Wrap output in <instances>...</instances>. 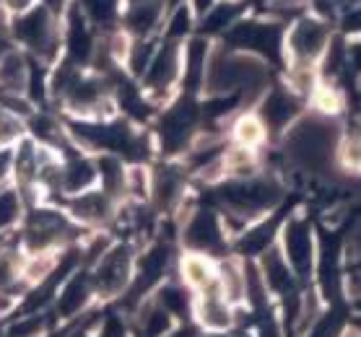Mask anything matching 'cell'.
I'll return each instance as SVG.
<instances>
[{
    "label": "cell",
    "mask_w": 361,
    "mask_h": 337,
    "mask_svg": "<svg viewBox=\"0 0 361 337\" xmlns=\"http://www.w3.org/2000/svg\"><path fill=\"white\" fill-rule=\"evenodd\" d=\"M257 270L263 275L265 286L271 291V296H279V298H283V301L296 296V275H294V270L288 267L286 257L281 255V249H276V247L265 249Z\"/></svg>",
    "instance_id": "8"
},
{
    "label": "cell",
    "mask_w": 361,
    "mask_h": 337,
    "mask_svg": "<svg viewBox=\"0 0 361 337\" xmlns=\"http://www.w3.org/2000/svg\"><path fill=\"white\" fill-rule=\"evenodd\" d=\"M3 55H6V42L0 39V58H3Z\"/></svg>",
    "instance_id": "37"
},
{
    "label": "cell",
    "mask_w": 361,
    "mask_h": 337,
    "mask_svg": "<svg viewBox=\"0 0 361 337\" xmlns=\"http://www.w3.org/2000/svg\"><path fill=\"white\" fill-rule=\"evenodd\" d=\"M68 50H71V60H83L91 55V37L86 32V21L81 18L78 11L71 13V29H68Z\"/></svg>",
    "instance_id": "22"
},
{
    "label": "cell",
    "mask_w": 361,
    "mask_h": 337,
    "mask_svg": "<svg viewBox=\"0 0 361 337\" xmlns=\"http://www.w3.org/2000/svg\"><path fill=\"white\" fill-rule=\"evenodd\" d=\"M13 32L29 50L39 55H49L52 50V26H49V16L44 8H34L24 18H18Z\"/></svg>",
    "instance_id": "9"
},
{
    "label": "cell",
    "mask_w": 361,
    "mask_h": 337,
    "mask_svg": "<svg viewBox=\"0 0 361 337\" xmlns=\"http://www.w3.org/2000/svg\"><path fill=\"white\" fill-rule=\"evenodd\" d=\"M99 172L104 177V189H107V198H115L123 189H128V172L123 169V164L115 156H104L99 161Z\"/></svg>",
    "instance_id": "23"
},
{
    "label": "cell",
    "mask_w": 361,
    "mask_h": 337,
    "mask_svg": "<svg viewBox=\"0 0 361 337\" xmlns=\"http://www.w3.org/2000/svg\"><path fill=\"white\" fill-rule=\"evenodd\" d=\"M26 86H29V70H26L24 58L16 52H6L0 58V89H3V94L21 96Z\"/></svg>",
    "instance_id": "16"
},
{
    "label": "cell",
    "mask_w": 361,
    "mask_h": 337,
    "mask_svg": "<svg viewBox=\"0 0 361 337\" xmlns=\"http://www.w3.org/2000/svg\"><path fill=\"white\" fill-rule=\"evenodd\" d=\"M130 270H133L130 249L125 247V244L112 247L99 257L97 270L91 275V286H94V291L102 298L120 296L130 286Z\"/></svg>",
    "instance_id": "2"
},
{
    "label": "cell",
    "mask_w": 361,
    "mask_h": 337,
    "mask_svg": "<svg viewBox=\"0 0 361 337\" xmlns=\"http://www.w3.org/2000/svg\"><path fill=\"white\" fill-rule=\"evenodd\" d=\"M182 278H185V286L190 291H203V288L214 286L219 275H216L214 265L205 260V255H190L182 260Z\"/></svg>",
    "instance_id": "18"
},
{
    "label": "cell",
    "mask_w": 361,
    "mask_h": 337,
    "mask_svg": "<svg viewBox=\"0 0 361 337\" xmlns=\"http://www.w3.org/2000/svg\"><path fill=\"white\" fill-rule=\"evenodd\" d=\"M164 337H195V329H190L182 324V327H172Z\"/></svg>",
    "instance_id": "33"
},
{
    "label": "cell",
    "mask_w": 361,
    "mask_h": 337,
    "mask_svg": "<svg viewBox=\"0 0 361 337\" xmlns=\"http://www.w3.org/2000/svg\"><path fill=\"white\" fill-rule=\"evenodd\" d=\"M231 16H234V8L231 6H221V8H214V13L205 18V29L208 32H221L224 26L229 24Z\"/></svg>",
    "instance_id": "29"
},
{
    "label": "cell",
    "mask_w": 361,
    "mask_h": 337,
    "mask_svg": "<svg viewBox=\"0 0 361 337\" xmlns=\"http://www.w3.org/2000/svg\"><path fill=\"white\" fill-rule=\"evenodd\" d=\"M94 179H97V169L83 156H71V161L60 169V187L71 195H81Z\"/></svg>",
    "instance_id": "17"
},
{
    "label": "cell",
    "mask_w": 361,
    "mask_h": 337,
    "mask_svg": "<svg viewBox=\"0 0 361 337\" xmlns=\"http://www.w3.org/2000/svg\"><path fill=\"white\" fill-rule=\"evenodd\" d=\"M273 231H276V226H273L271 221L260 223V226H252V231L242 239L239 249L247 252V255H263L265 249L273 244Z\"/></svg>",
    "instance_id": "24"
},
{
    "label": "cell",
    "mask_w": 361,
    "mask_h": 337,
    "mask_svg": "<svg viewBox=\"0 0 361 337\" xmlns=\"http://www.w3.org/2000/svg\"><path fill=\"white\" fill-rule=\"evenodd\" d=\"M325 44H328V32L314 21H302L291 34V52L299 65H310L314 58H320Z\"/></svg>",
    "instance_id": "10"
},
{
    "label": "cell",
    "mask_w": 361,
    "mask_h": 337,
    "mask_svg": "<svg viewBox=\"0 0 361 337\" xmlns=\"http://www.w3.org/2000/svg\"><path fill=\"white\" fill-rule=\"evenodd\" d=\"M197 122V107L192 104L190 96L180 99L174 104L159 122V135H161V143L169 153H177L190 143L192 138V130H195Z\"/></svg>",
    "instance_id": "5"
},
{
    "label": "cell",
    "mask_w": 361,
    "mask_h": 337,
    "mask_svg": "<svg viewBox=\"0 0 361 337\" xmlns=\"http://www.w3.org/2000/svg\"><path fill=\"white\" fill-rule=\"evenodd\" d=\"M345 26H348V29H353V32H361V13L345 18Z\"/></svg>",
    "instance_id": "34"
},
{
    "label": "cell",
    "mask_w": 361,
    "mask_h": 337,
    "mask_svg": "<svg viewBox=\"0 0 361 337\" xmlns=\"http://www.w3.org/2000/svg\"><path fill=\"white\" fill-rule=\"evenodd\" d=\"M231 42L239 44V47H245V50L276 55V29L273 26H260V24L237 26L234 34H231Z\"/></svg>",
    "instance_id": "15"
},
{
    "label": "cell",
    "mask_w": 361,
    "mask_h": 337,
    "mask_svg": "<svg viewBox=\"0 0 361 337\" xmlns=\"http://www.w3.org/2000/svg\"><path fill=\"white\" fill-rule=\"evenodd\" d=\"M234 132H237L239 146H245V148H252V146H257V143L263 140L265 127H263V122H260V117L247 115V117H242V120L237 122Z\"/></svg>",
    "instance_id": "26"
},
{
    "label": "cell",
    "mask_w": 361,
    "mask_h": 337,
    "mask_svg": "<svg viewBox=\"0 0 361 337\" xmlns=\"http://www.w3.org/2000/svg\"><path fill=\"white\" fill-rule=\"evenodd\" d=\"M18 132H21V125H18L16 120L6 112V109H3V112H0V143H8V140H13Z\"/></svg>",
    "instance_id": "30"
},
{
    "label": "cell",
    "mask_w": 361,
    "mask_h": 337,
    "mask_svg": "<svg viewBox=\"0 0 361 337\" xmlns=\"http://www.w3.org/2000/svg\"><path fill=\"white\" fill-rule=\"evenodd\" d=\"M83 6H86V13L94 21H109L115 13L117 0H83Z\"/></svg>",
    "instance_id": "27"
},
{
    "label": "cell",
    "mask_w": 361,
    "mask_h": 337,
    "mask_svg": "<svg viewBox=\"0 0 361 337\" xmlns=\"http://www.w3.org/2000/svg\"><path fill=\"white\" fill-rule=\"evenodd\" d=\"M345 335V314L341 306H330L317 314V319L307 327L302 337H343Z\"/></svg>",
    "instance_id": "20"
},
{
    "label": "cell",
    "mask_w": 361,
    "mask_h": 337,
    "mask_svg": "<svg viewBox=\"0 0 361 337\" xmlns=\"http://www.w3.org/2000/svg\"><path fill=\"white\" fill-rule=\"evenodd\" d=\"M288 267L294 270L296 278H310L314 272V257H317V247H314V234L312 226L304 218H291L283 229V252Z\"/></svg>",
    "instance_id": "4"
},
{
    "label": "cell",
    "mask_w": 361,
    "mask_h": 337,
    "mask_svg": "<svg viewBox=\"0 0 361 337\" xmlns=\"http://www.w3.org/2000/svg\"><path fill=\"white\" fill-rule=\"evenodd\" d=\"M71 213L86 223L104 221V218L109 215V198L107 195H99V192L75 195V198L71 200Z\"/></svg>",
    "instance_id": "19"
},
{
    "label": "cell",
    "mask_w": 361,
    "mask_h": 337,
    "mask_svg": "<svg viewBox=\"0 0 361 337\" xmlns=\"http://www.w3.org/2000/svg\"><path fill=\"white\" fill-rule=\"evenodd\" d=\"M296 117V101L291 94L286 91H271L268 99L263 101V109H260V122L263 127H271V130H283L294 122Z\"/></svg>",
    "instance_id": "11"
},
{
    "label": "cell",
    "mask_w": 361,
    "mask_h": 337,
    "mask_svg": "<svg viewBox=\"0 0 361 337\" xmlns=\"http://www.w3.org/2000/svg\"><path fill=\"white\" fill-rule=\"evenodd\" d=\"M68 234H71V223L63 215L52 213V210H37V213L29 215L24 239L29 249L44 252L47 247L60 244L63 239H68Z\"/></svg>",
    "instance_id": "6"
},
{
    "label": "cell",
    "mask_w": 361,
    "mask_h": 337,
    "mask_svg": "<svg viewBox=\"0 0 361 337\" xmlns=\"http://www.w3.org/2000/svg\"><path fill=\"white\" fill-rule=\"evenodd\" d=\"M343 161L348 166H361V138H359V135H353V138L345 140Z\"/></svg>",
    "instance_id": "31"
},
{
    "label": "cell",
    "mask_w": 361,
    "mask_h": 337,
    "mask_svg": "<svg viewBox=\"0 0 361 337\" xmlns=\"http://www.w3.org/2000/svg\"><path fill=\"white\" fill-rule=\"evenodd\" d=\"M44 3H47V8H49V11H60V8H63V3H66V0H44Z\"/></svg>",
    "instance_id": "36"
},
{
    "label": "cell",
    "mask_w": 361,
    "mask_h": 337,
    "mask_svg": "<svg viewBox=\"0 0 361 337\" xmlns=\"http://www.w3.org/2000/svg\"><path fill=\"white\" fill-rule=\"evenodd\" d=\"M185 241L197 255H219L226 247L224 229L211 210H197L185 229Z\"/></svg>",
    "instance_id": "7"
},
{
    "label": "cell",
    "mask_w": 361,
    "mask_h": 337,
    "mask_svg": "<svg viewBox=\"0 0 361 337\" xmlns=\"http://www.w3.org/2000/svg\"><path fill=\"white\" fill-rule=\"evenodd\" d=\"M91 291H94V286H91V275H86V272H75L73 278H68L66 288L60 291V298H58L60 314L75 317L83 306L89 304Z\"/></svg>",
    "instance_id": "13"
},
{
    "label": "cell",
    "mask_w": 361,
    "mask_h": 337,
    "mask_svg": "<svg viewBox=\"0 0 361 337\" xmlns=\"http://www.w3.org/2000/svg\"><path fill=\"white\" fill-rule=\"evenodd\" d=\"M192 314H195V324L205 332H231L237 324V306L224 296L219 280L214 286L197 291Z\"/></svg>",
    "instance_id": "3"
},
{
    "label": "cell",
    "mask_w": 361,
    "mask_h": 337,
    "mask_svg": "<svg viewBox=\"0 0 361 337\" xmlns=\"http://www.w3.org/2000/svg\"><path fill=\"white\" fill-rule=\"evenodd\" d=\"M208 3H211V0H197V6H200V8H205Z\"/></svg>",
    "instance_id": "38"
},
{
    "label": "cell",
    "mask_w": 361,
    "mask_h": 337,
    "mask_svg": "<svg viewBox=\"0 0 361 337\" xmlns=\"http://www.w3.org/2000/svg\"><path fill=\"white\" fill-rule=\"evenodd\" d=\"M182 187H185V177H182L180 169L174 166H164L154 174V184H151V195H154V203L159 208H172L182 195Z\"/></svg>",
    "instance_id": "14"
},
{
    "label": "cell",
    "mask_w": 361,
    "mask_h": 337,
    "mask_svg": "<svg viewBox=\"0 0 361 337\" xmlns=\"http://www.w3.org/2000/svg\"><path fill=\"white\" fill-rule=\"evenodd\" d=\"M6 3H8L13 11H24V8H29V3H32V0H6Z\"/></svg>",
    "instance_id": "35"
},
{
    "label": "cell",
    "mask_w": 361,
    "mask_h": 337,
    "mask_svg": "<svg viewBox=\"0 0 361 337\" xmlns=\"http://www.w3.org/2000/svg\"><path fill=\"white\" fill-rule=\"evenodd\" d=\"M159 13H161V0H130L128 8V26L133 32L146 34L151 26L157 24Z\"/></svg>",
    "instance_id": "21"
},
{
    "label": "cell",
    "mask_w": 361,
    "mask_h": 337,
    "mask_svg": "<svg viewBox=\"0 0 361 337\" xmlns=\"http://www.w3.org/2000/svg\"><path fill=\"white\" fill-rule=\"evenodd\" d=\"M146 83L154 91H166L177 81V73H180V63H177V47L174 44H166L164 50L159 52L157 58L151 60V65L146 68Z\"/></svg>",
    "instance_id": "12"
},
{
    "label": "cell",
    "mask_w": 361,
    "mask_h": 337,
    "mask_svg": "<svg viewBox=\"0 0 361 337\" xmlns=\"http://www.w3.org/2000/svg\"><path fill=\"white\" fill-rule=\"evenodd\" d=\"M11 164H13V156H11L8 151H3V153H0V182L6 179V174H8Z\"/></svg>",
    "instance_id": "32"
},
{
    "label": "cell",
    "mask_w": 361,
    "mask_h": 337,
    "mask_svg": "<svg viewBox=\"0 0 361 337\" xmlns=\"http://www.w3.org/2000/svg\"><path fill=\"white\" fill-rule=\"evenodd\" d=\"M16 174L21 184H32L37 179V174H39V153L34 151L32 143H21L16 156Z\"/></svg>",
    "instance_id": "25"
},
{
    "label": "cell",
    "mask_w": 361,
    "mask_h": 337,
    "mask_svg": "<svg viewBox=\"0 0 361 337\" xmlns=\"http://www.w3.org/2000/svg\"><path fill=\"white\" fill-rule=\"evenodd\" d=\"M338 146L336 125L322 120V117H310L296 122L288 132L286 151L294 158V164L310 169V172H325L333 164Z\"/></svg>",
    "instance_id": "1"
},
{
    "label": "cell",
    "mask_w": 361,
    "mask_h": 337,
    "mask_svg": "<svg viewBox=\"0 0 361 337\" xmlns=\"http://www.w3.org/2000/svg\"><path fill=\"white\" fill-rule=\"evenodd\" d=\"M18 215V200L13 192H0V231L6 229L8 223L16 221Z\"/></svg>",
    "instance_id": "28"
}]
</instances>
